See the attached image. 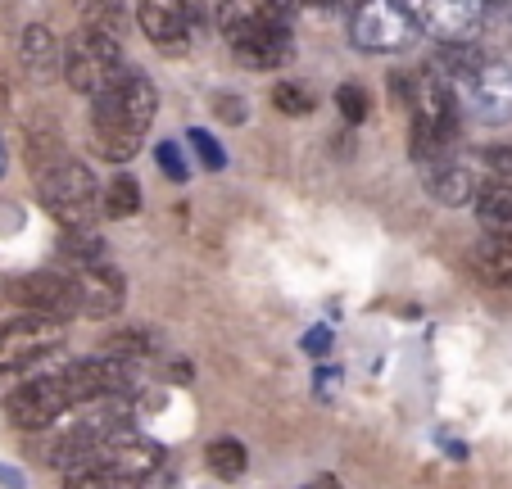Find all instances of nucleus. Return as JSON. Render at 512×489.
Wrapping results in <instances>:
<instances>
[{"label": "nucleus", "instance_id": "f257e3e1", "mask_svg": "<svg viewBox=\"0 0 512 489\" xmlns=\"http://www.w3.org/2000/svg\"><path fill=\"white\" fill-rule=\"evenodd\" d=\"M132 77V64L123 55L118 37H100V32H78L64 50V82L82 96H105V91L123 87Z\"/></svg>", "mask_w": 512, "mask_h": 489}, {"label": "nucleus", "instance_id": "f03ea898", "mask_svg": "<svg viewBox=\"0 0 512 489\" xmlns=\"http://www.w3.org/2000/svg\"><path fill=\"white\" fill-rule=\"evenodd\" d=\"M37 195H41V204L50 209V218H55L64 231L91 227L96 213H100L96 173H91L82 159H73V154H68L64 163H55L46 177H37Z\"/></svg>", "mask_w": 512, "mask_h": 489}, {"label": "nucleus", "instance_id": "7ed1b4c3", "mask_svg": "<svg viewBox=\"0 0 512 489\" xmlns=\"http://www.w3.org/2000/svg\"><path fill=\"white\" fill-rule=\"evenodd\" d=\"M417 23L399 0H358L349 10V41L372 55H395L417 41Z\"/></svg>", "mask_w": 512, "mask_h": 489}, {"label": "nucleus", "instance_id": "20e7f679", "mask_svg": "<svg viewBox=\"0 0 512 489\" xmlns=\"http://www.w3.org/2000/svg\"><path fill=\"white\" fill-rule=\"evenodd\" d=\"M68 340V326L59 317H14V322L0 326V372H19V367H32L41 358L59 354Z\"/></svg>", "mask_w": 512, "mask_h": 489}, {"label": "nucleus", "instance_id": "39448f33", "mask_svg": "<svg viewBox=\"0 0 512 489\" xmlns=\"http://www.w3.org/2000/svg\"><path fill=\"white\" fill-rule=\"evenodd\" d=\"M422 32H431L440 46H458V41H476L485 32V0H399Z\"/></svg>", "mask_w": 512, "mask_h": 489}, {"label": "nucleus", "instance_id": "423d86ee", "mask_svg": "<svg viewBox=\"0 0 512 489\" xmlns=\"http://www.w3.org/2000/svg\"><path fill=\"white\" fill-rule=\"evenodd\" d=\"M64 381L68 399L73 403H96V399H123V394L136 390V372L123 358H73L64 372H55Z\"/></svg>", "mask_w": 512, "mask_h": 489}, {"label": "nucleus", "instance_id": "0eeeda50", "mask_svg": "<svg viewBox=\"0 0 512 489\" xmlns=\"http://www.w3.org/2000/svg\"><path fill=\"white\" fill-rule=\"evenodd\" d=\"M458 100L467 105V114L476 123L503 127L512 123V64H485L481 73L458 77Z\"/></svg>", "mask_w": 512, "mask_h": 489}, {"label": "nucleus", "instance_id": "6e6552de", "mask_svg": "<svg viewBox=\"0 0 512 489\" xmlns=\"http://www.w3.org/2000/svg\"><path fill=\"white\" fill-rule=\"evenodd\" d=\"M68 408H73V399H68L59 376H37V381H28V385L5 394V417H10L19 431H46L50 422H59V417L68 413Z\"/></svg>", "mask_w": 512, "mask_h": 489}, {"label": "nucleus", "instance_id": "1a4fd4ad", "mask_svg": "<svg viewBox=\"0 0 512 489\" xmlns=\"http://www.w3.org/2000/svg\"><path fill=\"white\" fill-rule=\"evenodd\" d=\"M5 295H10L19 308H28V313L59 317V322L82 313L78 308V277H59V272H28V277H14L10 286H5Z\"/></svg>", "mask_w": 512, "mask_h": 489}, {"label": "nucleus", "instance_id": "9d476101", "mask_svg": "<svg viewBox=\"0 0 512 489\" xmlns=\"http://www.w3.org/2000/svg\"><path fill=\"white\" fill-rule=\"evenodd\" d=\"M82 467H100V471H109L114 480L132 485V480L155 476V471L164 467V449H159L155 440H109V444H100Z\"/></svg>", "mask_w": 512, "mask_h": 489}, {"label": "nucleus", "instance_id": "9b49d317", "mask_svg": "<svg viewBox=\"0 0 512 489\" xmlns=\"http://www.w3.org/2000/svg\"><path fill=\"white\" fill-rule=\"evenodd\" d=\"M422 186L435 204L445 209H463V204H476L485 191L481 173H472V163L463 159H440V163H426L422 168Z\"/></svg>", "mask_w": 512, "mask_h": 489}, {"label": "nucleus", "instance_id": "f8f14e48", "mask_svg": "<svg viewBox=\"0 0 512 489\" xmlns=\"http://www.w3.org/2000/svg\"><path fill=\"white\" fill-rule=\"evenodd\" d=\"M281 19H286V10H281L277 0H218V32L232 46L259 37V32H268Z\"/></svg>", "mask_w": 512, "mask_h": 489}, {"label": "nucleus", "instance_id": "ddd939ff", "mask_svg": "<svg viewBox=\"0 0 512 489\" xmlns=\"http://www.w3.org/2000/svg\"><path fill=\"white\" fill-rule=\"evenodd\" d=\"M127 304V277L118 268H78V308L82 317H114Z\"/></svg>", "mask_w": 512, "mask_h": 489}, {"label": "nucleus", "instance_id": "4468645a", "mask_svg": "<svg viewBox=\"0 0 512 489\" xmlns=\"http://www.w3.org/2000/svg\"><path fill=\"white\" fill-rule=\"evenodd\" d=\"M136 19H141V32L155 46L177 50L191 37V0H141Z\"/></svg>", "mask_w": 512, "mask_h": 489}, {"label": "nucleus", "instance_id": "2eb2a0df", "mask_svg": "<svg viewBox=\"0 0 512 489\" xmlns=\"http://www.w3.org/2000/svg\"><path fill=\"white\" fill-rule=\"evenodd\" d=\"M236 59H241V68H254V73H268V68H281L290 55H295V41H290V28L286 19L272 23L268 32H259V37L241 41V46H232Z\"/></svg>", "mask_w": 512, "mask_h": 489}, {"label": "nucleus", "instance_id": "dca6fc26", "mask_svg": "<svg viewBox=\"0 0 512 489\" xmlns=\"http://www.w3.org/2000/svg\"><path fill=\"white\" fill-rule=\"evenodd\" d=\"M472 272L485 286H512V236H485L472 250Z\"/></svg>", "mask_w": 512, "mask_h": 489}, {"label": "nucleus", "instance_id": "f3484780", "mask_svg": "<svg viewBox=\"0 0 512 489\" xmlns=\"http://www.w3.org/2000/svg\"><path fill=\"white\" fill-rule=\"evenodd\" d=\"M19 55H23V64H28V73L37 77V82L55 77V64H59L55 32H50L46 23H28V28H23V37H19Z\"/></svg>", "mask_w": 512, "mask_h": 489}, {"label": "nucleus", "instance_id": "a211bd4d", "mask_svg": "<svg viewBox=\"0 0 512 489\" xmlns=\"http://www.w3.org/2000/svg\"><path fill=\"white\" fill-rule=\"evenodd\" d=\"M476 222H481L485 236H512V186L494 182L481 191L476 200Z\"/></svg>", "mask_w": 512, "mask_h": 489}, {"label": "nucleus", "instance_id": "6ab92c4d", "mask_svg": "<svg viewBox=\"0 0 512 489\" xmlns=\"http://www.w3.org/2000/svg\"><path fill=\"white\" fill-rule=\"evenodd\" d=\"M490 64V55H485L476 41H458V46H440L435 50V59L426 68H435L440 77H472V73H481V68Z\"/></svg>", "mask_w": 512, "mask_h": 489}, {"label": "nucleus", "instance_id": "aec40b11", "mask_svg": "<svg viewBox=\"0 0 512 489\" xmlns=\"http://www.w3.org/2000/svg\"><path fill=\"white\" fill-rule=\"evenodd\" d=\"M78 23H82V32L118 37L127 28V5L123 0H78Z\"/></svg>", "mask_w": 512, "mask_h": 489}, {"label": "nucleus", "instance_id": "412c9836", "mask_svg": "<svg viewBox=\"0 0 512 489\" xmlns=\"http://www.w3.org/2000/svg\"><path fill=\"white\" fill-rule=\"evenodd\" d=\"M136 209H141V186H136V177H127V173L109 177V186L100 191V213L123 222V218H136Z\"/></svg>", "mask_w": 512, "mask_h": 489}, {"label": "nucleus", "instance_id": "4be33fe9", "mask_svg": "<svg viewBox=\"0 0 512 489\" xmlns=\"http://www.w3.org/2000/svg\"><path fill=\"white\" fill-rule=\"evenodd\" d=\"M59 254H64L68 263H78V268H96V263H105L109 245L100 231L91 227H78V231H64V240H59Z\"/></svg>", "mask_w": 512, "mask_h": 489}, {"label": "nucleus", "instance_id": "5701e85b", "mask_svg": "<svg viewBox=\"0 0 512 489\" xmlns=\"http://www.w3.org/2000/svg\"><path fill=\"white\" fill-rule=\"evenodd\" d=\"M245 462H250V453H245V444L232 440V435H223V440L209 444V467H213V476L241 480V476H245Z\"/></svg>", "mask_w": 512, "mask_h": 489}, {"label": "nucleus", "instance_id": "b1692460", "mask_svg": "<svg viewBox=\"0 0 512 489\" xmlns=\"http://www.w3.org/2000/svg\"><path fill=\"white\" fill-rule=\"evenodd\" d=\"M272 105L290 118H304V114L318 109V100H313L309 87H300V82H277V87H272Z\"/></svg>", "mask_w": 512, "mask_h": 489}, {"label": "nucleus", "instance_id": "393cba45", "mask_svg": "<svg viewBox=\"0 0 512 489\" xmlns=\"http://www.w3.org/2000/svg\"><path fill=\"white\" fill-rule=\"evenodd\" d=\"M186 141H191V150L200 154V163L209 168V173H223V168H227V150H223V141H218L209 127H191V132H186Z\"/></svg>", "mask_w": 512, "mask_h": 489}, {"label": "nucleus", "instance_id": "a878e982", "mask_svg": "<svg viewBox=\"0 0 512 489\" xmlns=\"http://www.w3.org/2000/svg\"><path fill=\"white\" fill-rule=\"evenodd\" d=\"M155 163H159V173H164L168 182H186V177H191V159H186V150L177 141H159Z\"/></svg>", "mask_w": 512, "mask_h": 489}, {"label": "nucleus", "instance_id": "bb28decb", "mask_svg": "<svg viewBox=\"0 0 512 489\" xmlns=\"http://www.w3.org/2000/svg\"><path fill=\"white\" fill-rule=\"evenodd\" d=\"M100 354L132 363V358H145V354H150V336H141V331H114V336L105 340V349H100Z\"/></svg>", "mask_w": 512, "mask_h": 489}, {"label": "nucleus", "instance_id": "cd10ccee", "mask_svg": "<svg viewBox=\"0 0 512 489\" xmlns=\"http://www.w3.org/2000/svg\"><path fill=\"white\" fill-rule=\"evenodd\" d=\"M336 105H340V114H345V123H354V127L372 114L368 91L358 87V82H340V87H336Z\"/></svg>", "mask_w": 512, "mask_h": 489}, {"label": "nucleus", "instance_id": "c85d7f7f", "mask_svg": "<svg viewBox=\"0 0 512 489\" xmlns=\"http://www.w3.org/2000/svg\"><path fill=\"white\" fill-rule=\"evenodd\" d=\"M476 163L494 177H512V141H490L476 150Z\"/></svg>", "mask_w": 512, "mask_h": 489}, {"label": "nucleus", "instance_id": "c756f323", "mask_svg": "<svg viewBox=\"0 0 512 489\" xmlns=\"http://www.w3.org/2000/svg\"><path fill=\"white\" fill-rule=\"evenodd\" d=\"M64 489H123V480H114L109 471H100V467H78L73 476H68Z\"/></svg>", "mask_w": 512, "mask_h": 489}, {"label": "nucleus", "instance_id": "7c9ffc66", "mask_svg": "<svg viewBox=\"0 0 512 489\" xmlns=\"http://www.w3.org/2000/svg\"><path fill=\"white\" fill-rule=\"evenodd\" d=\"M213 114L223 118V123H232V127H241L245 118H250V109H245V100L236 96V91H223V96H213Z\"/></svg>", "mask_w": 512, "mask_h": 489}, {"label": "nucleus", "instance_id": "2f4dec72", "mask_svg": "<svg viewBox=\"0 0 512 489\" xmlns=\"http://www.w3.org/2000/svg\"><path fill=\"white\" fill-rule=\"evenodd\" d=\"M331 340H336V336H331V326H309L300 345H304V354L327 358V354H331Z\"/></svg>", "mask_w": 512, "mask_h": 489}, {"label": "nucleus", "instance_id": "473e14b6", "mask_svg": "<svg viewBox=\"0 0 512 489\" xmlns=\"http://www.w3.org/2000/svg\"><path fill=\"white\" fill-rule=\"evenodd\" d=\"M0 485L5 489H28V476H23L14 462H0Z\"/></svg>", "mask_w": 512, "mask_h": 489}, {"label": "nucleus", "instance_id": "72a5a7b5", "mask_svg": "<svg viewBox=\"0 0 512 489\" xmlns=\"http://www.w3.org/2000/svg\"><path fill=\"white\" fill-rule=\"evenodd\" d=\"M313 385H318V394H322V399H327V394H336L340 372H336V367H331V372H318V381H313Z\"/></svg>", "mask_w": 512, "mask_h": 489}, {"label": "nucleus", "instance_id": "f704fd0d", "mask_svg": "<svg viewBox=\"0 0 512 489\" xmlns=\"http://www.w3.org/2000/svg\"><path fill=\"white\" fill-rule=\"evenodd\" d=\"M485 10H490V14H499V19L512 28V0H485Z\"/></svg>", "mask_w": 512, "mask_h": 489}, {"label": "nucleus", "instance_id": "c9c22d12", "mask_svg": "<svg viewBox=\"0 0 512 489\" xmlns=\"http://www.w3.org/2000/svg\"><path fill=\"white\" fill-rule=\"evenodd\" d=\"M277 5H281V10H309V5H327V0H277Z\"/></svg>", "mask_w": 512, "mask_h": 489}, {"label": "nucleus", "instance_id": "e433bc0d", "mask_svg": "<svg viewBox=\"0 0 512 489\" xmlns=\"http://www.w3.org/2000/svg\"><path fill=\"white\" fill-rule=\"evenodd\" d=\"M309 489H340V480H336V476H318Z\"/></svg>", "mask_w": 512, "mask_h": 489}, {"label": "nucleus", "instance_id": "4c0bfd02", "mask_svg": "<svg viewBox=\"0 0 512 489\" xmlns=\"http://www.w3.org/2000/svg\"><path fill=\"white\" fill-rule=\"evenodd\" d=\"M5 163L10 159H5V141H0V177H5Z\"/></svg>", "mask_w": 512, "mask_h": 489}, {"label": "nucleus", "instance_id": "58836bf2", "mask_svg": "<svg viewBox=\"0 0 512 489\" xmlns=\"http://www.w3.org/2000/svg\"><path fill=\"white\" fill-rule=\"evenodd\" d=\"M508 41H512V37H508Z\"/></svg>", "mask_w": 512, "mask_h": 489}]
</instances>
